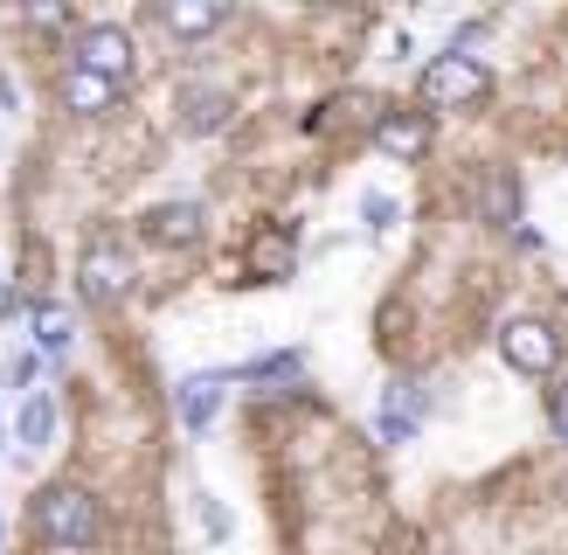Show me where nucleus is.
<instances>
[{
	"label": "nucleus",
	"instance_id": "aec40b11",
	"mask_svg": "<svg viewBox=\"0 0 568 555\" xmlns=\"http://www.w3.org/2000/svg\"><path fill=\"white\" fill-rule=\"evenodd\" d=\"M28 305H36V292H21L14 278H0V326H14V320H28Z\"/></svg>",
	"mask_w": 568,
	"mask_h": 555
},
{
	"label": "nucleus",
	"instance_id": "4be33fe9",
	"mask_svg": "<svg viewBox=\"0 0 568 555\" xmlns=\"http://www.w3.org/2000/svg\"><path fill=\"white\" fill-rule=\"evenodd\" d=\"M548 416H555V431H561V444H568V382L548 396Z\"/></svg>",
	"mask_w": 568,
	"mask_h": 555
},
{
	"label": "nucleus",
	"instance_id": "7ed1b4c3",
	"mask_svg": "<svg viewBox=\"0 0 568 555\" xmlns=\"http://www.w3.org/2000/svg\"><path fill=\"white\" fill-rule=\"evenodd\" d=\"M49 56L70 70H91L104 83H125V91L139 83V28L125 14H77V28Z\"/></svg>",
	"mask_w": 568,
	"mask_h": 555
},
{
	"label": "nucleus",
	"instance_id": "a211bd4d",
	"mask_svg": "<svg viewBox=\"0 0 568 555\" xmlns=\"http://www.w3.org/2000/svg\"><path fill=\"white\" fill-rule=\"evenodd\" d=\"M514 209H520V188L506 174H493L486 181V222H514Z\"/></svg>",
	"mask_w": 568,
	"mask_h": 555
},
{
	"label": "nucleus",
	"instance_id": "2eb2a0df",
	"mask_svg": "<svg viewBox=\"0 0 568 555\" xmlns=\"http://www.w3.org/2000/svg\"><path fill=\"white\" fill-rule=\"evenodd\" d=\"M8 21H14V36H36V42L55 49V42L77 28V8H70V0H49V8H14ZM49 49H42V56H49Z\"/></svg>",
	"mask_w": 568,
	"mask_h": 555
},
{
	"label": "nucleus",
	"instance_id": "9b49d317",
	"mask_svg": "<svg viewBox=\"0 0 568 555\" xmlns=\"http://www.w3.org/2000/svg\"><path fill=\"white\" fill-rule=\"evenodd\" d=\"M222 396H230V375H222V369H209V375H181V382H174V416H181V431L202 437L215 416H222Z\"/></svg>",
	"mask_w": 568,
	"mask_h": 555
},
{
	"label": "nucleus",
	"instance_id": "dca6fc26",
	"mask_svg": "<svg viewBox=\"0 0 568 555\" xmlns=\"http://www.w3.org/2000/svg\"><path fill=\"white\" fill-rule=\"evenodd\" d=\"M0 389H8V396H28V389H42V354H36V347H14L8 361H0Z\"/></svg>",
	"mask_w": 568,
	"mask_h": 555
},
{
	"label": "nucleus",
	"instance_id": "f03ea898",
	"mask_svg": "<svg viewBox=\"0 0 568 555\" xmlns=\"http://www.w3.org/2000/svg\"><path fill=\"white\" fill-rule=\"evenodd\" d=\"M70 292L83 313H125L139 299V250L119 222H91L77 243V264H70Z\"/></svg>",
	"mask_w": 568,
	"mask_h": 555
},
{
	"label": "nucleus",
	"instance_id": "6ab92c4d",
	"mask_svg": "<svg viewBox=\"0 0 568 555\" xmlns=\"http://www.w3.org/2000/svg\"><path fill=\"white\" fill-rule=\"evenodd\" d=\"M375 431H382V444H409V437H416L423 424H416V416H403V410H388V403H382V416H375Z\"/></svg>",
	"mask_w": 568,
	"mask_h": 555
},
{
	"label": "nucleus",
	"instance_id": "f257e3e1",
	"mask_svg": "<svg viewBox=\"0 0 568 555\" xmlns=\"http://www.w3.org/2000/svg\"><path fill=\"white\" fill-rule=\"evenodd\" d=\"M104 535H111V507L83 472H49V480L28 493L21 542L36 555H98Z\"/></svg>",
	"mask_w": 568,
	"mask_h": 555
},
{
	"label": "nucleus",
	"instance_id": "423d86ee",
	"mask_svg": "<svg viewBox=\"0 0 568 555\" xmlns=\"http://www.w3.org/2000/svg\"><path fill=\"white\" fill-rule=\"evenodd\" d=\"M28 347L42 354V375H70V361H77V341H83V313L70 299H55V292H42L36 305H28Z\"/></svg>",
	"mask_w": 568,
	"mask_h": 555
},
{
	"label": "nucleus",
	"instance_id": "412c9836",
	"mask_svg": "<svg viewBox=\"0 0 568 555\" xmlns=\"http://www.w3.org/2000/svg\"><path fill=\"white\" fill-rule=\"evenodd\" d=\"M361 215H367V230H375V236H388V230H395V202H388V194H367Z\"/></svg>",
	"mask_w": 568,
	"mask_h": 555
},
{
	"label": "nucleus",
	"instance_id": "6e6552de",
	"mask_svg": "<svg viewBox=\"0 0 568 555\" xmlns=\"http://www.w3.org/2000/svg\"><path fill=\"white\" fill-rule=\"evenodd\" d=\"M139 243H166V250H187V243H202L209 236V202L202 194H181V202H153L146 215H139V230H132Z\"/></svg>",
	"mask_w": 568,
	"mask_h": 555
},
{
	"label": "nucleus",
	"instance_id": "0eeeda50",
	"mask_svg": "<svg viewBox=\"0 0 568 555\" xmlns=\"http://www.w3.org/2000/svg\"><path fill=\"white\" fill-rule=\"evenodd\" d=\"M236 285H277V278L298 271V222H257L236 250Z\"/></svg>",
	"mask_w": 568,
	"mask_h": 555
},
{
	"label": "nucleus",
	"instance_id": "f3484780",
	"mask_svg": "<svg viewBox=\"0 0 568 555\" xmlns=\"http://www.w3.org/2000/svg\"><path fill=\"white\" fill-rule=\"evenodd\" d=\"M194 521H202V535H209V542H230V535H236L230 514H222V500H215V493H202V486H194Z\"/></svg>",
	"mask_w": 568,
	"mask_h": 555
},
{
	"label": "nucleus",
	"instance_id": "39448f33",
	"mask_svg": "<svg viewBox=\"0 0 568 555\" xmlns=\"http://www.w3.org/2000/svg\"><path fill=\"white\" fill-rule=\"evenodd\" d=\"M125 83H104L91 70H70V63H55L49 56V111L55 119H70V125H104V119H119L125 111Z\"/></svg>",
	"mask_w": 568,
	"mask_h": 555
},
{
	"label": "nucleus",
	"instance_id": "b1692460",
	"mask_svg": "<svg viewBox=\"0 0 568 555\" xmlns=\"http://www.w3.org/2000/svg\"><path fill=\"white\" fill-rule=\"evenodd\" d=\"M0 458H8V424H0Z\"/></svg>",
	"mask_w": 568,
	"mask_h": 555
},
{
	"label": "nucleus",
	"instance_id": "5701e85b",
	"mask_svg": "<svg viewBox=\"0 0 568 555\" xmlns=\"http://www.w3.org/2000/svg\"><path fill=\"white\" fill-rule=\"evenodd\" d=\"M0 555H8V514H0Z\"/></svg>",
	"mask_w": 568,
	"mask_h": 555
},
{
	"label": "nucleus",
	"instance_id": "4468645a",
	"mask_svg": "<svg viewBox=\"0 0 568 555\" xmlns=\"http://www.w3.org/2000/svg\"><path fill=\"white\" fill-rule=\"evenodd\" d=\"M375 147H382L388 160H403V167H416L423 153L437 147V125L423 119V111H382V119H375Z\"/></svg>",
	"mask_w": 568,
	"mask_h": 555
},
{
	"label": "nucleus",
	"instance_id": "20e7f679",
	"mask_svg": "<svg viewBox=\"0 0 568 555\" xmlns=\"http://www.w3.org/2000/svg\"><path fill=\"white\" fill-rule=\"evenodd\" d=\"M416 98H423V119H430V111L486 104V98H493V70L478 63V56H465V49H444V56H430V63H423Z\"/></svg>",
	"mask_w": 568,
	"mask_h": 555
},
{
	"label": "nucleus",
	"instance_id": "f8f14e48",
	"mask_svg": "<svg viewBox=\"0 0 568 555\" xmlns=\"http://www.w3.org/2000/svg\"><path fill=\"white\" fill-rule=\"evenodd\" d=\"M174 104H181V132H194V139H209V132H222L236 119V91H230V83H181Z\"/></svg>",
	"mask_w": 568,
	"mask_h": 555
},
{
	"label": "nucleus",
	"instance_id": "1a4fd4ad",
	"mask_svg": "<svg viewBox=\"0 0 568 555\" xmlns=\"http://www.w3.org/2000/svg\"><path fill=\"white\" fill-rule=\"evenodd\" d=\"M55 431H63V396H55V389H28V396H14L8 452H49Z\"/></svg>",
	"mask_w": 568,
	"mask_h": 555
},
{
	"label": "nucleus",
	"instance_id": "9d476101",
	"mask_svg": "<svg viewBox=\"0 0 568 555\" xmlns=\"http://www.w3.org/2000/svg\"><path fill=\"white\" fill-rule=\"evenodd\" d=\"M499 354L514 361L520 375H548L555 361H561V341H555L548 320H506L499 326Z\"/></svg>",
	"mask_w": 568,
	"mask_h": 555
},
{
	"label": "nucleus",
	"instance_id": "ddd939ff",
	"mask_svg": "<svg viewBox=\"0 0 568 555\" xmlns=\"http://www.w3.org/2000/svg\"><path fill=\"white\" fill-rule=\"evenodd\" d=\"M146 21L166 28L174 42H209V36H222V28H230V8H215V0H160Z\"/></svg>",
	"mask_w": 568,
	"mask_h": 555
}]
</instances>
